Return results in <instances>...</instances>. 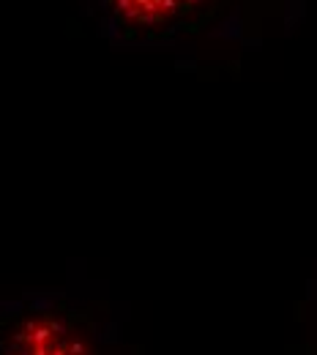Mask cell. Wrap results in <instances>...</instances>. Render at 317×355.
<instances>
[{
    "instance_id": "obj_1",
    "label": "cell",
    "mask_w": 317,
    "mask_h": 355,
    "mask_svg": "<svg viewBox=\"0 0 317 355\" xmlns=\"http://www.w3.org/2000/svg\"><path fill=\"white\" fill-rule=\"evenodd\" d=\"M0 355H96V350L63 317L36 311L0 331Z\"/></svg>"
}]
</instances>
